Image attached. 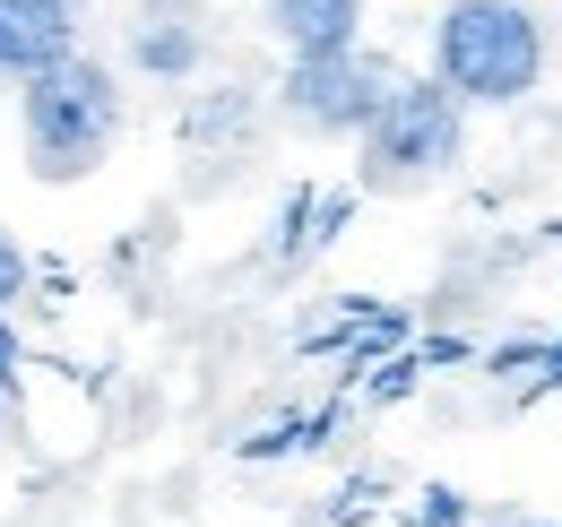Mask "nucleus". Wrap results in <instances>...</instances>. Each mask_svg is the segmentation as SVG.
<instances>
[{"label": "nucleus", "mask_w": 562, "mask_h": 527, "mask_svg": "<svg viewBox=\"0 0 562 527\" xmlns=\"http://www.w3.org/2000/svg\"><path fill=\"white\" fill-rule=\"evenodd\" d=\"M0 390H18V337H9V312H0Z\"/></svg>", "instance_id": "nucleus-11"}, {"label": "nucleus", "mask_w": 562, "mask_h": 527, "mask_svg": "<svg viewBox=\"0 0 562 527\" xmlns=\"http://www.w3.org/2000/svg\"><path fill=\"white\" fill-rule=\"evenodd\" d=\"M468 519V502H459V493H441V484H432V493H424V527H459Z\"/></svg>", "instance_id": "nucleus-10"}, {"label": "nucleus", "mask_w": 562, "mask_h": 527, "mask_svg": "<svg viewBox=\"0 0 562 527\" xmlns=\"http://www.w3.org/2000/svg\"><path fill=\"white\" fill-rule=\"evenodd\" d=\"M26 285H35V260H26V243L0 225V312H9V303H26Z\"/></svg>", "instance_id": "nucleus-8"}, {"label": "nucleus", "mask_w": 562, "mask_h": 527, "mask_svg": "<svg viewBox=\"0 0 562 527\" xmlns=\"http://www.w3.org/2000/svg\"><path fill=\"white\" fill-rule=\"evenodd\" d=\"M122 138V69L70 53L18 87V147L35 182H87Z\"/></svg>", "instance_id": "nucleus-2"}, {"label": "nucleus", "mask_w": 562, "mask_h": 527, "mask_svg": "<svg viewBox=\"0 0 562 527\" xmlns=\"http://www.w3.org/2000/svg\"><path fill=\"white\" fill-rule=\"evenodd\" d=\"M390 87H398V69L363 44L355 53H312V61H285L278 113L312 138H363V122L390 104Z\"/></svg>", "instance_id": "nucleus-4"}, {"label": "nucleus", "mask_w": 562, "mask_h": 527, "mask_svg": "<svg viewBox=\"0 0 562 527\" xmlns=\"http://www.w3.org/2000/svg\"><path fill=\"white\" fill-rule=\"evenodd\" d=\"M468 156V104L441 78H398L390 104L355 138V173L363 191H424Z\"/></svg>", "instance_id": "nucleus-3"}, {"label": "nucleus", "mask_w": 562, "mask_h": 527, "mask_svg": "<svg viewBox=\"0 0 562 527\" xmlns=\"http://www.w3.org/2000/svg\"><path fill=\"white\" fill-rule=\"evenodd\" d=\"M78 35H87V0H0V78L9 87L44 78L53 61L87 53Z\"/></svg>", "instance_id": "nucleus-6"}, {"label": "nucleus", "mask_w": 562, "mask_h": 527, "mask_svg": "<svg viewBox=\"0 0 562 527\" xmlns=\"http://www.w3.org/2000/svg\"><path fill=\"white\" fill-rule=\"evenodd\" d=\"M546 18L528 0H441L432 9V78L476 113V104H528L546 87Z\"/></svg>", "instance_id": "nucleus-1"}, {"label": "nucleus", "mask_w": 562, "mask_h": 527, "mask_svg": "<svg viewBox=\"0 0 562 527\" xmlns=\"http://www.w3.org/2000/svg\"><path fill=\"white\" fill-rule=\"evenodd\" d=\"M122 61L139 69L147 87H191V78L209 69V26H200V0H139Z\"/></svg>", "instance_id": "nucleus-5"}, {"label": "nucleus", "mask_w": 562, "mask_h": 527, "mask_svg": "<svg viewBox=\"0 0 562 527\" xmlns=\"http://www.w3.org/2000/svg\"><path fill=\"white\" fill-rule=\"evenodd\" d=\"M251 122V96H216L209 113H191V138H216V131H243Z\"/></svg>", "instance_id": "nucleus-9"}, {"label": "nucleus", "mask_w": 562, "mask_h": 527, "mask_svg": "<svg viewBox=\"0 0 562 527\" xmlns=\"http://www.w3.org/2000/svg\"><path fill=\"white\" fill-rule=\"evenodd\" d=\"M363 18H372V0H269V9H260V26L285 44V61L355 53V44H363Z\"/></svg>", "instance_id": "nucleus-7"}]
</instances>
